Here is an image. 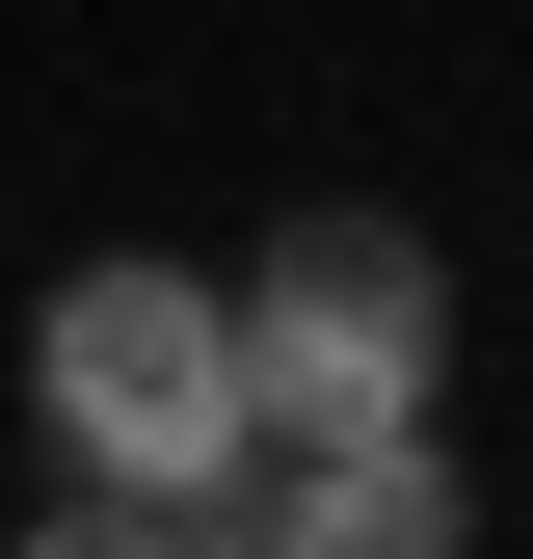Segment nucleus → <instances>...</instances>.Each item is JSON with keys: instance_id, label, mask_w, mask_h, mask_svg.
Instances as JSON below:
<instances>
[{"instance_id": "obj_1", "label": "nucleus", "mask_w": 533, "mask_h": 559, "mask_svg": "<svg viewBox=\"0 0 533 559\" xmlns=\"http://www.w3.org/2000/svg\"><path fill=\"white\" fill-rule=\"evenodd\" d=\"M27 453L107 479V507H214V479L266 453V400H240V266H161V240L54 266V294H27Z\"/></svg>"}, {"instance_id": "obj_4", "label": "nucleus", "mask_w": 533, "mask_h": 559, "mask_svg": "<svg viewBox=\"0 0 533 559\" xmlns=\"http://www.w3.org/2000/svg\"><path fill=\"white\" fill-rule=\"evenodd\" d=\"M0 559H161V507H107V479H54V507L0 533Z\"/></svg>"}, {"instance_id": "obj_2", "label": "nucleus", "mask_w": 533, "mask_h": 559, "mask_svg": "<svg viewBox=\"0 0 533 559\" xmlns=\"http://www.w3.org/2000/svg\"><path fill=\"white\" fill-rule=\"evenodd\" d=\"M240 400H266V453H347V427H453V240L427 214H266L240 266Z\"/></svg>"}, {"instance_id": "obj_3", "label": "nucleus", "mask_w": 533, "mask_h": 559, "mask_svg": "<svg viewBox=\"0 0 533 559\" xmlns=\"http://www.w3.org/2000/svg\"><path fill=\"white\" fill-rule=\"evenodd\" d=\"M294 479L320 559H481V479H453V427H347V453H266Z\"/></svg>"}]
</instances>
